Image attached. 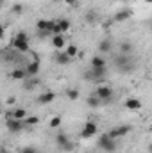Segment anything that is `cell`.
I'll use <instances>...</instances> for the list:
<instances>
[{
	"label": "cell",
	"instance_id": "cell-12",
	"mask_svg": "<svg viewBox=\"0 0 152 153\" xmlns=\"http://www.w3.org/2000/svg\"><path fill=\"white\" fill-rule=\"evenodd\" d=\"M141 107H143V103L140 98H127L125 100V109H129V111H140Z\"/></svg>",
	"mask_w": 152,
	"mask_h": 153
},
{
	"label": "cell",
	"instance_id": "cell-17",
	"mask_svg": "<svg viewBox=\"0 0 152 153\" xmlns=\"http://www.w3.org/2000/svg\"><path fill=\"white\" fill-rule=\"evenodd\" d=\"M29 116V112L25 111V109H22V107H18V109H14L13 111V114H9L7 117H14V119H22V121H25V117Z\"/></svg>",
	"mask_w": 152,
	"mask_h": 153
},
{
	"label": "cell",
	"instance_id": "cell-24",
	"mask_svg": "<svg viewBox=\"0 0 152 153\" xmlns=\"http://www.w3.org/2000/svg\"><path fill=\"white\" fill-rule=\"evenodd\" d=\"M65 52L74 59V57H77V53H79V46H77V45H68V46L65 48Z\"/></svg>",
	"mask_w": 152,
	"mask_h": 153
},
{
	"label": "cell",
	"instance_id": "cell-11",
	"mask_svg": "<svg viewBox=\"0 0 152 153\" xmlns=\"http://www.w3.org/2000/svg\"><path fill=\"white\" fill-rule=\"evenodd\" d=\"M97 48H99V53H109L111 50H113V43H111V39H100L99 41V45H97Z\"/></svg>",
	"mask_w": 152,
	"mask_h": 153
},
{
	"label": "cell",
	"instance_id": "cell-8",
	"mask_svg": "<svg viewBox=\"0 0 152 153\" xmlns=\"http://www.w3.org/2000/svg\"><path fill=\"white\" fill-rule=\"evenodd\" d=\"M54 25H56V20H38V23H36V29H38V32H48V34H52V29H54Z\"/></svg>",
	"mask_w": 152,
	"mask_h": 153
},
{
	"label": "cell",
	"instance_id": "cell-25",
	"mask_svg": "<svg viewBox=\"0 0 152 153\" xmlns=\"http://www.w3.org/2000/svg\"><path fill=\"white\" fill-rule=\"evenodd\" d=\"M66 98L72 100V102H75L77 98H79V89H66Z\"/></svg>",
	"mask_w": 152,
	"mask_h": 153
},
{
	"label": "cell",
	"instance_id": "cell-7",
	"mask_svg": "<svg viewBox=\"0 0 152 153\" xmlns=\"http://www.w3.org/2000/svg\"><path fill=\"white\" fill-rule=\"evenodd\" d=\"M11 46H13V50H16V52H20V53H25V52H29V39H18V38H13L11 41Z\"/></svg>",
	"mask_w": 152,
	"mask_h": 153
},
{
	"label": "cell",
	"instance_id": "cell-28",
	"mask_svg": "<svg viewBox=\"0 0 152 153\" xmlns=\"http://www.w3.org/2000/svg\"><path fill=\"white\" fill-rule=\"evenodd\" d=\"M11 13H13V14H22V13H23V5H22V4H14V5L11 7Z\"/></svg>",
	"mask_w": 152,
	"mask_h": 153
},
{
	"label": "cell",
	"instance_id": "cell-30",
	"mask_svg": "<svg viewBox=\"0 0 152 153\" xmlns=\"http://www.w3.org/2000/svg\"><path fill=\"white\" fill-rule=\"evenodd\" d=\"M20 153H38V150H36L34 146H27V148H23Z\"/></svg>",
	"mask_w": 152,
	"mask_h": 153
},
{
	"label": "cell",
	"instance_id": "cell-23",
	"mask_svg": "<svg viewBox=\"0 0 152 153\" xmlns=\"http://www.w3.org/2000/svg\"><path fill=\"white\" fill-rule=\"evenodd\" d=\"M120 53H123V55H131V53H132V45L127 43V41L122 43V45H120Z\"/></svg>",
	"mask_w": 152,
	"mask_h": 153
},
{
	"label": "cell",
	"instance_id": "cell-34",
	"mask_svg": "<svg viewBox=\"0 0 152 153\" xmlns=\"http://www.w3.org/2000/svg\"><path fill=\"white\" fill-rule=\"evenodd\" d=\"M2 153H11V152H9V150H5V148H4V150H2Z\"/></svg>",
	"mask_w": 152,
	"mask_h": 153
},
{
	"label": "cell",
	"instance_id": "cell-35",
	"mask_svg": "<svg viewBox=\"0 0 152 153\" xmlns=\"http://www.w3.org/2000/svg\"><path fill=\"white\" fill-rule=\"evenodd\" d=\"M145 2H147V4H152V0H145Z\"/></svg>",
	"mask_w": 152,
	"mask_h": 153
},
{
	"label": "cell",
	"instance_id": "cell-15",
	"mask_svg": "<svg viewBox=\"0 0 152 153\" xmlns=\"http://www.w3.org/2000/svg\"><path fill=\"white\" fill-rule=\"evenodd\" d=\"M9 76H11L13 80H23V78L29 76V73H27V70H23V68H14V70L9 73Z\"/></svg>",
	"mask_w": 152,
	"mask_h": 153
},
{
	"label": "cell",
	"instance_id": "cell-20",
	"mask_svg": "<svg viewBox=\"0 0 152 153\" xmlns=\"http://www.w3.org/2000/svg\"><path fill=\"white\" fill-rule=\"evenodd\" d=\"M114 130H116V135H118V139L120 137H125L127 134H131V125H120V126H114Z\"/></svg>",
	"mask_w": 152,
	"mask_h": 153
},
{
	"label": "cell",
	"instance_id": "cell-9",
	"mask_svg": "<svg viewBox=\"0 0 152 153\" xmlns=\"http://www.w3.org/2000/svg\"><path fill=\"white\" fill-rule=\"evenodd\" d=\"M56 98H57V94H56L54 91H43V93L38 96V103H41V105H48V103H52Z\"/></svg>",
	"mask_w": 152,
	"mask_h": 153
},
{
	"label": "cell",
	"instance_id": "cell-4",
	"mask_svg": "<svg viewBox=\"0 0 152 153\" xmlns=\"http://www.w3.org/2000/svg\"><path fill=\"white\" fill-rule=\"evenodd\" d=\"M95 94L102 100V103H104V102H109V100L113 98V87L108 85V84H100V85L95 89Z\"/></svg>",
	"mask_w": 152,
	"mask_h": 153
},
{
	"label": "cell",
	"instance_id": "cell-32",
	"mask_svg": "<svg viewBox=\"0 0 152 153\" xmlns=\"http://www.w3.org/2000/svg\"><path fill=\"white\" fill-rule=\"evenodd\" d=\"M63 150H65V152H72V150H74V143H68Z\"/></svg>",
	"mask_w": 152,
	"mask_h": 153
},
{
	"label": "cell",
	"instance_id": "cell-29",
	"mask_svg": "<svg viewBox=\"0 0 152 153\" xmlns=\"http://www.w3.org/2000/svg\"><path fill=\"white\" fill-rule=\"evenodd\" d=\"M14 38H18V39H29V36H27V32H25V30H18Z\"/></svg>",
	"mask_w": 152,
	"mask_h": 153
},
{
	"label": "cell",
	"instance_id": "cell-16",
	"mask_svg": "<svg viewBox=\"0 0 152 153\" xmlns=\"http://www.w3.org/2000/svg\"><path fill=\"white\" fill-rule=\"evenodd\" d=\"M68 143H70L68 135H66L65 132H57V135H56V144H57V148H65Z\"/></svg>",
	"mask_w": 152,
	"mask_h": 153
},
{
	"label": "cell",
	"instance_id": "cell-26",
	"mask_svg": "<svg viewBox=\"0 0 152 153\" xmlns=\"http://www.w3.org/2000/svg\"><path fill=\"white\" fill-rule=\"evenodd\" d=\"M38 123H39L38 116H27V117H25V125H27V126H34V125H38Z\"/></svg>",
	"mask_w": 152,
	"mask_h": 153
},
{
	"label": "cell",
	"instance_id": "cell-2",
	"mask_svg": "<svg viewBox=\"0 0 152 153\" xmlns=\"http://www.w3.org/2000/svg\"><path fill=\"white\" fill-rule=\"evenodd\" d=\"M97 134H99V126H97V123H93V121H86L84 126L81 128V137H82V139H91V137H95Z\"/></svg>",
	"mask_w": 152,
	"mask_h": 153
},
{
	"label": "cell",
	"instance_id": "cell-10",
	"mask_svg": "<svg viewBox=\"0 0 152 153\" xmlns=\"http://www.w3.org/2000/svg\"><path fill=\"white\" fill-rule=\"evenodd\" d=\"M131 16H132V13L129 11V9H122V11H118V13H114L113 20L116 23H123V22H127V20H131Z\"/></svg>",
	"mask_w": 152,
	"mask_h": 153
},
{
	"label": "cell",
	"instance_id": "cell-19",
	"mask_svg": "<svg viewBox=\"0 0 152 153\" xmlns=\"http://www.w3.org/2000/svg\"><path fill=\"white\" fill-rule=\"evenodd\" d=\"M86 105H88V107H91V109H97V107H100V105H102V100H100L97 94H91V96L86 100Z\"/></svg>",
	"mask_w": 152,
	"mask_h": 153
},
{
	"label": "cell",
	"instance_id": "cell-5",
	"mask_svg": "<svg viewBox=\"0 0 152 153\" xmlns=\"http://www.w3.org/2000/svg\"><path fill=\"white\" fill-rule=\"evenodd\" d=\"M5 126H7V130H9L11 134H20L27 125H25V121H22V119L7 117V119H5Z\"/></svg>",
	"mask_w": 152,
	"mask_h": 153
},
{
	"label": "cell",
	"instance_id": "cell-21",
	"mask_svg": "<svg viewBox=\"0 0 152 153\" xmlns=\"http://www.w3.org/2000/svg\"><path fill=\"white\" fill-rule=\"evenodd\" d=\"M52 46L54 48H65L66 46V41H65V36H52Z\"/></svg>",
	"mask_w": 152,
	"mask_h": 153
},
{
	"label": "cell",
	"instance_id": "cell-14",
	"mask_svg": "<svg viewBox=\"0 0 152 153\" xmlns=\"http://www.w3.org/2000/svg\"><path fill=\"white\" fill-rule=\"evenodd\" d=\"M25 70H27L29 76H36V75L39 73V61H38V59H34V61H29V64L25 66Z\"/></svg>",
	"mask_w": 152,
	"mask_h": 153
},
{
	"label": "cell",
	"instance_id": "cell-18",
	"mask_svg": "<svg viewBox=\"0 0 152 153\" xmlns=\"http://www.w3.org/2000/svg\"><path fill=\"white\" fill-rule=\"evenodd\" d=\"M90 62H91V68H106V59L102 55H93Z\"/></svg>",
	"mask_w": 152,
	"mask_h": 153
},
{
	"label": "cell",
	"instance_id": "cell-13",
	"mask_svg": "<svg viewBox=\"0 0 152 153\" xmlns=\"http://www.w3.org/2000/svg\"><path fill=\"white\" fill-rule=\"evenodd\" d=\"M56 62H57L59 66H66V64L72 62V57L63 50V52H57V53H56Z\"/></svg>",
	"mask_w": 152,
	"mask_h": 153
},
{
	"label": "cell",
	"instance_id": "cell-3",
	"mask_svg": "<svg viewBox=\"0 0 152 153\" xmlns=\"http://www.w3.org/2000/svg\"><path fill=\"white\" fill-rule=\"evenodd\" d=\"M114 66L120 70V71H129V70H132V61L129 59V55H123V53H120V55H116L114 57Z\"/></svg>",
	"mask_w": 152,
	"mask_h": 153
},
{
	"label": "cell",
	"instance_id": "cell-33",
	"mask_svg": "<svg viewBox=\"0 0 152 153\" xmlns=\"http://www.w3.org/2000/svg\"><path fill=\"white\" fill-rule=\"evenodd\" d=\"M149 153H152V143L149 144Z\"/></svg>",
	"mask_w": 152,
	"mask_h": 153
},
{
	"label": "cell",
	"instance_id": "cell-6",
	"mask_svg": "<svg viewBox=\"0 0 152 153\" xmlns=\"http://www.w3.org/2000/svg\"><path fill=\"white\" fill-rule=\"evenodd\" d=\"M104 76H106V68H91L90 71L84 73L86 80H97V82H100Z\"/></svg>",
	"mask_w": 152,
	"mask_h": 153
},
{
	"label": "cell",
	"instance_id": "cell-31",
	"mask_svg": "<svg viewBox=\"0 0 152 153\" xmlns=\"http://www.w3.org/2000/svg\"><path fill=\"white\" fill-rule=\"evenodd\" d=\"M66 5H70V7H77V0H63Z\"/></svg>",
	"mask_w": 152,
	"mask_h": 153
},
{
	"label": "cell",
	"instance_id": "cell-27",
	"mask_svg": "<svg viewBox=\"0 0 152 153\" xmlns=\"http://www.w3.org/2000/svg\"><path fill=\"white\" fill-rule=\"evenodd\" d=\"M48 125H50V128H59L61 126V116H54Z\"/></svg>",
	"mask_w": 152,
	"mask_h": 153
},
{
	"label": "cell",
	"instance_id": "cell-1",
	"mask_svg": "<svg viewBox=\"0 0 152 153\" xmlns=\"http://www.w3.org/2000/svg\"><path fill=\"white\" fill-rule=\"evenodd\" d=\"M99 148L104 150L106 153H114L116 152V139H111L108 132L100 134V137H99Z\"/></svg>",
	"mask_w": 152,
	"mask_h": 153
},
{
	"label": "cell",
	"instance_id": "cell-22",
	"mask_svg": "<svg viewBox=\"0 0 152 153\" xmlns=\"http://www.w3.org/2000/svg\"><path fill=\"white\" fill-rule=\"evenodd\" d=\"M57 23H59V27H61L63 34H65V32H68V30L72 29V22H70L68 18H57Z\"/></svg>",
	"mask_w": 152,
	"mask_h": 153
}]
</instances>
